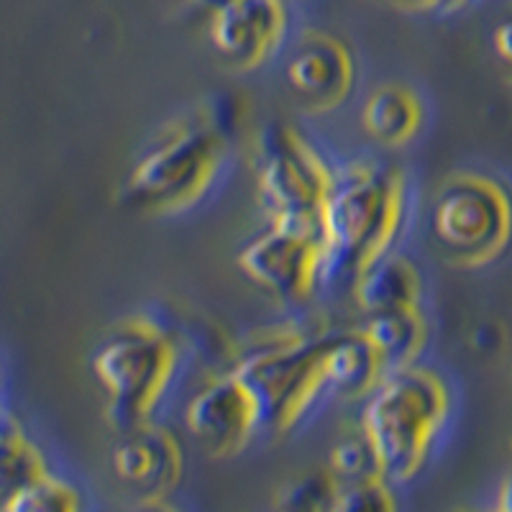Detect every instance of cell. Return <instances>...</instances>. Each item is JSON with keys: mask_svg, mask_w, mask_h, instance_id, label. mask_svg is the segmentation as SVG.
Segmentation results:
<instances>
[{"mask_svg": "<svg viewBox=\"0 0 512 512\" xmlns=\"http://www.w3.org/2000/svg\"><path fill=\"white\" fill-rule=\"evenodd\" d=\"M190 436L213 456L236 454L259 433V415L244 384L228 372L210 379L190 397L185 408Z\"/></svg>", "mask_w": 512, "mask_h": 512, "instance_id": "obj_9", "label": "cell"}, {"mask_svg": "<svg viewBox=\"0 0 512 512\" xmlns=\"http://www.w3.org/2000/svg\"><path fill=\"white\" fill-rule=\"evenodd\" d=\"M384 479L341 484L331 512H395V500Z\"/></svg>", "mask_w": 512, "mask_h": 512, "instance_id": "obj_21", "label": "cell"}, {"mask_svg": "<svg viewBox=\"0 0 512 512\" xmlns=\"http://www.w3.org/2000/svg\"><path fill=\"white\" fill-rule=\"evenodd\" d=\"M3 512H80V500L70 484L47 477L3 500Z\"/></svg>", "mask_w": 512, "mask_h": 512, "instance_id": "obj_20", "label": "cell"}, {"mask_svg": "<svg viewBox=\"0 0 512 512\" xmlns=\"http://www.w3.org/2000/svg\"><path fill=\"white\" fill-rule=\"evenodd\" d=\"M136 512H175L164 500H144V505Z\"/></svg>", "mask_w": 512, "mask_h": 512, "instance_id": "obj_24", "label": "cell"}, {"mask_svg": "<svg viewBox=\"0 0 512 512\" xmlns=\"http://www.w3.org/2000/svg\"><path fill=\"white\" fill-rule=\"evenodd\" d=\"M331 333L297 341H264L231 369L249 392L262 436L292 431L328 395L326 346Z\"/></svg>", "mask_w": 512, "mask_h": 512, "instance_id": "obj_5", "label": "cell"}, {"mask_svg": "<svg viewBox=\"0 0 512 512\" xmlns=\"http://www.w3.org/2000/svg\"><path fill=\"white\" fill-rule=\"evenodd\" d=\"M341 482L331 469H313L290 479L274 495V512H331Z\"/></svg>", "mask_w": 512, "mask_h": 512, "instance_id": "obj_18", "label": "cell"}, {"mask_svg": "<svg viewBox=\"0 0 512 512\" xmlns=\"http://www.w3.org/2000/svg\"><path fill=\"white\" fill-rule=\"evenodd\" d=\"M431 231L456 267H487L512 241V195L495 177L459 172L438 190Z\"/></svg>", "mask_w": 512, "mask_h": 512, "instance_id": "obj_7", "label": "cell"}, {"mask_svg": "<svg viewBox=\"0 0 512 512\" xmlns=\"http://www.w3.org/2000/svg\"><path fill=\"white\" fill-rule=\"evenodd\" d=\"M256 190L272 226L320 233V213L333 187V172L297 128L269 123L254 144Z\"/></svg>", "mask_w": 512, "mask_h": 512, "instance_id": "obj_6", "label": "cell"}, {"mask_svg": "<svg viewBox=\"0 0 512 512\" xmlns=\"http://www.w3.org/2000/svg\"><path fill=\"white\" fill-rule=\"evenodd\" d=\"M382 379V361L364 333H331L326 346L328 395L369 397Z\"/></svg>", "mask_w": 512, "mask_h": 512, "instance_id": "obj_14", "label": "cell"}, {"mask_svg": "<svg viewBox=\"0 0 512 512\" xmlns=\"http://www.w3.org/2000/svg\"><path fill=\"white\" fill-rule=\"evenodd\" d=\"M113 469L121 482L141 489L146 500H162L164 492L180 479V443L172 433L152 425L123 433L113 448Z\"/></svg>", "mask_w": 512, "mask_h": 512, "instance_id": "obj_12", "label": "cell"}, {"mask_svg": "<svg viewBox=\"0 0 512 512\" xmlns=\"http://www.w3.org/2000/svg\"><path fill=\"white\" fill-rule=\"evenodd\" d=\"M328 469L341 484L382 479L379 459L364 433L338 441L331 451V459H328Z\"/></svg>", "mask_w": 512, "mask_h": 512, "instance_id": "obj_19", "label": "cell"}, {"mask_svg": "<svg viewBox=\"0 0 512 512\" xmlns=\"http://www.w3.org/2000/svg\"><path fill=\"white\" fill-rule=\"evenodd\" d=\"M451 413V395L436 372L410 367L387 374L361 410V433L372 443L384 482L420 472Z\"/></svg>", "mask_w": 512, "mask_h": 512, "instance_id": "obj_2", "label": "cell"}, {"mask_svg": "<svg viewBox=\"0 0 512 512\" xmlns=\"http://www.w3.org/2000/svg\"><path fill=\"white\" fill-rule=\"evenodd\" d=\"M410 3H413V6H415V8H423V6H425V3H428V0H410Z\"/></svg>", "mask_w": 512, "mask_h": 512, "instance_id": "obj_26", "label": "cell"}, {"mask_svg": "<svg viewBox=\"0 0 512 512\" xmlns=\"http://www.w3.org/2000/svg\"><path fill=\"white\" fill-rule=\"evenodd\" d=\"M203 3H205V8H208V11L213 13V11H216V8H221L223 3H226V0H203Z\"/></svg>", "mask_w": 512, "mask_h": 512, "instance_id": "obj_25", "label": "cell"}, {"mask_svg": "<svg viewBox=\"0 0 512 512\" xmlns=\"http://www.w3.org/2000/svg\"><path fill=\"white\" fill-rule=\"evenodd\" d=\"M182 351L175 333L149 315L126 318L95 349L93 372L108 402L105 418L118 433L149 425L177 379Z\"/></svg>", "mask_w": 512, "mask_h": 512, "instance_id": "obj_3", "label": "cell"}, {"mask_svg": "<svg viewBox=\"0 0 512 512\" xmlns=\"http://www.w3.org/2000/svg\"><path fill=\"white\" fill-rule=\"evenodd\" d=\"M231 126L233 121H223L210 108L208 118H185L180 128L164 131L131 169L123 200L154 213H175L198 203L221 175Z\"/></svg>", "mask_w": 512, "mask_h": 512, "instance_id": "obj_4", "label": "cell"}, {"mask_svg": "<svg viewBox=\"0 0 512 512\" xmlns=\"http://www.w3.org/2000/svg\"><path fill=\"white\" fill-rule=\"evenodd\" d=\"M359 331L377 351L384 377L415 367L428 346V323L420 308L372 313L367 315V323Z\"/></svg>", "mask_w": 512, "mask_h": 512, "instance_id": "obj_15", "label": "cell"}, {"mask_svg": "<svg viewBox=\"0 0 512 512\" xmlns=\"http://www.w3.org/2000/svg\"><path fill=\"white\" fill-rule=\"evenodd\" d=\"M351 292H354L356 305L367 315L387 313V310H413L420 308L423 280L408 256L390 251L356 277Z\"/></svg>", "mask_w": 512, "mask_h": 512, "instance_id": "obj_13", "label": "cell"}, {"mask_svg": "<svg viewBox=\"0 0 512 512\" xmlns=\"http://www.w3.org/2000/svg\"><path fill=\"white\" fill-rule=\"evenodd\" d=\"M287 31L285 0H226L210 13V41L233 67L254 70L267 62Z\"/></svg>", "mask_w": 512, "mask_h": 512, "instance_id": "obj_10", "label": "cell"}, {"mask_svg": "<svg viewBox=\"0 0 512 512\" xmlns=\"http://www.w3.org/2000/svg\"><path fill=\"white\" fill-rule=\"evenodd\" d=\"M287 82L320 111L344 103L354 85V57L344 41L326 31H305L287 62Z\"/></svg>", "mask_w": 512, "mask_h": 512, "instance_id": "obj_11", "label": "cell"}, {"mask_svg": "<svg viewBox=\"0 0 512 512\" xmlns=\"http://www.w3.org/2000/svg\"><path fill=\"white\" fill-rule=\"evenodd\" d=\"M495 512H512V474L502 482L500 495H497V510Z\"/></svg>", "mask_w": 512, "mask_h": 512, "instance_id": "obj_23", "label": "cell"}, {"mask_svg": "<svg viewBox=\"0 0 512 512\" xmlns=\"http://www.w3.org/2000/svg\"><path fill=\"white\" fill-rule=\"evenodd\" d=\"M0 469H3V500L49 477L39 448L11 420H6V425H3V459H0Z\"/></svg>", "mask_w": 512, "mask_h": 512, "instance_id": "obj_17", "label": "cell"}, {"mask_svg": "<svg viewBox=\"0 0 512 512\" xmlns=\"http://www.w3.org/2000/svg\"><path fill=\"white\" fill-rule=\"evenodd\" d=\"M405 213L408 190L400 169L374 159H356L338 169L320 213V287H354L364 269L390 254Z\"/></svg>", "mask_w": 512, "mask_h": 512, "instance_id": "obj_1", "label": "cell"}, {"mask_svg": "<svg viewBox=\"0 0 512 512\" xmlns=\"http://www.w3.org/2000/svg\"><path fill=\"white\" fill-rule=\"evenodd\" d=\"M492 44H495L497 57L512 67V6L497 21L495 31H492Z\"/></svg>", "mask_w": 512, "mask_h": 512, "instance_id": "obj_22", "label": "cell"}, {"mask_svg": "<svg viewBox=\"0 0 512 512\" xmlns=\"http://www.w3.org/2000/svg\"><path fill=\"white\" fill-rule=\"evenodd\" d=\"M361 123L382 146H405L423 126V103L405 85H379L364 103Z\"/></svg>", "mask_w": 512, "mask_h": 512, "instance_id": "obj_16", "label": "cell"}, {"mask_svg": "<svg viewBox=\"0 0 512 512\" xmlns=\"http://www.w3.org/2000/svg\"><path fill=\"white\" fill-rule=\"evenodd\" d=\"M241 272L269 295L303 303L320 287L323 241L318 231L272 226L241 249Z\"/></svg>", "mask_w": 512, "mask_h": 512, "instance_id": "obj_8", "label": "cell"}]
</instances>
